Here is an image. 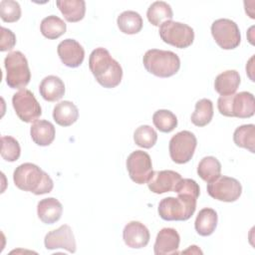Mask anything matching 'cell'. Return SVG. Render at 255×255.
Instances as JSON below:
<instances>
[{"instance_id": "9c48e42d", "label": "cell", "mask_w": 255, "mask_h": 255, "mask_svg": "<svg viewBox=\"0 0 255 255\" xmlns=\"http://www.w3.org/2000/svg\"><path fill=\"white\" fill-rule=\"evenodd\" d=\"M211 34L217 45L224 50H232L239 46L241 35L237 24L226 18L217 19L211 25Z\"/></svg>"}, {"instance_id": "5b68a950", "label": "cell", "mask_w": 255, "mask_h": 255, "mask_svg": "<svg viewBox=\"0 0 255 255\" xmlns=\"http://www.w3.org/2000/svg\"><path fill=\"white\" fill-rule=\"evenodd\" d=\"M217 108L219 113L225 117L251 118L255 113L254 96L249 92L221 96L217 101Z\"/></svg>"}, {"instance_id": "4316f807", "label": "cell", "mask_w": 255, "mask_h": 255, "mask_svg": "<svg viewBox=\"0 0 255 255\" xmlns=\"http://www.w3.org/2000/svg\"><path fill=\"white\" fill-rule=\"evenodd\" d=\"M197 173L201 179L209 183L221 175V163L214 156H205L198 163Z\"/></svg>"}, {"instance_id": "e0dca14e", "label": "cell", "mask_w": 255, "mask_h": 255, "mask_svg": "<svg viewBox=\"0 0 255 255\" xmlns=\"http://www.w3.org/2000/svg\"><path fill=\"white\" fill-rule=\"evenodd\" d=\"M180 237L173 228H162L156 235L153 246L155 255L178 254Z\"/></svg>"}, {"instance_id": "3957f363", "label": "cell", "mask_w": 255, "mask_h": 255, "mask_svg": "<svg viewBox=\"0 0 255 255\" xmlns=\"http://www.w3.org/2000/svg\"><path fill=\"white\" fill-rule=\"evenodd\" d=\"M197 197L178 193L177 197H165L158 204V214L166 221H185L188 220L196 209Z\"/></svg>"}, {"instance_id": "4fadbf2b", "label": "cell", "mask_w": 255, "mask_h": 255, "mask_svg": "<svg viewBox=\"0 0 255 255\" xmlns=\"http://www.w3.org/2000/svg\"><path fill=\"white\" fill-rule=\"evenodd\" d=\"M45 247L48 250L65 249L71 253L76 252V240L72 228L67 225H61L59 228L48 232L44 239Z\"/></svg>"}, {"instance_id": "6da1fadb", "label": "cell", "mask_w": 255, "mask_h": 255, "mask_svg": "<svg viewBox=\"0 0 255 255\" xmlns=\"http://www.w3.org/2000/svg\"><path fill=\"white\" fill-rule=\"evenodd\" d=\"M89 68L96 81L104 88H115L122 81V66L105 48L93 50L89 58Z\"/></svg>"}, {"instance_id": "44dd1931", "label": "cell", "mask_w": 255, "mask_h": 255, "mask_svg": "<svg viewBox=\"0 0 255 255\" xmlns=\"http://www.w3.org/2000/svg\"><path fill=\"white\" fill-rule=\"evenodd\" d=\"M239 73L235 70H227L220 73L214 81V89L220 96L233 95L240 85Z\"/></svg>"}, {"instance_id": "8992f818", "label": "cell", "mask_w": 255, "mask_h": 255, "mask_svg": "<svg viewBox=\"0 0 255 255\" xmlns=\"http://www.w3.org/2000/svg\"><path fill=\"white\" fill-rule=\"evenodd\" d=\"M4 65L6 69V83L11 89H24L31 80L28 61L20 51L9 53Z\"/></svg>"}, {"instance_id": "f1b7e54d", "label": "cell", "mask_w": 255, "mask_h": 255, "mask_svg": "<svg viewBox=\"0 0 255 255\" xmlns=\"http://www.w3.org/2000/svg\"><path fill=\"white\" fill-rule=\"evenodd\" d=\"M213 117V104L209 99H201L195 104V110L191 115V122L196 127H205Z\"/></svg>"}, {"instance_id": "603a6c76", "label": "cell", "mask_w": 255, "mask_h": 255, "mask_svg": "<svg viewBox=\"0 0 255 255\" xmlns=\"http://www.w3.org/2000/svg\"><path fill=\"white\" fill-rule=\"evenodd\" d=\"M218 216L216 211L212 208L206 207L198 212L194 222V228L199 235L209 236L215 231Z\"/></svg>"}, {"instance_id": "d4e9b609", "label": "cell", "mask_w": 255, "mask_h": 255, "mask_svg": "<svg viewBox=\"0 0 255 255\" xmlns=\"http://www.w3.org/2000/svg\"><path fill=\"white\" fill-rule=\"evenodd\" d=\"M117 24L119 29L128 35L138 33L142 29L143 21L141 16L135 11H125L118 16Z\"/></svg>"}, {"instance_id": "2e32d148", "label": "cell", "mask_w": 255, "mask_h": 255, "mask_svg": "<svg viewBox=\"0 0 255 255\" xmlns=\"http://www.w3.org/2000/svg\"><path fill=\"white\" fill-rule=\"evenodd\" d=\"M123 238L128 247L140 249L148 244L150 234L146 226L141 222L130 221L123 230Z\"/></svg>"}, {"instance_id": "d590c367", "label": "cell", "mask_w": 255, "mask_h": 255, "mask_svg": "<svg viewBox=\"0 0 255 255\" xmlns=\"http://www.w3.org/2000/svg\"><path fill=\"white\" fill-rule=\"evenodd\" d=\"M16 44V36L15 34L5 27H1V44L0 50L2 52L10 51L14 48Z\"/></svg>"}, {"instance_id": "5bb4252c", "label": "cell", "mask_w": 255, "mask_h": 255, "mask_svg": "<svg viewBox=\"0 0 255 255\" xmlns=\"http://www.w3.org/2000/svg\"><path fill=\"white\" fill-rule=\"evenodd\" d=\"M57 52L62 63L70 68L79 67L85 58V50L82 45L78 41L71 38L60 42Z\"/></svg>"}, {"instance_id": "836d02e7", "label": "cell", "mask_w": 255, "mask_h": 255, "mask_svg": "<svg viewBox=\"0 0 255 255\" xmlns=\"http://www.w3.org/2000/svg\"><path fill=\"white\" fill-rule=\"evenodd\" d=\"M0 16L4 22L13 23L21 17V7L13 0H2L0 2Z\"/></svg>"}, {"instance_id": "8fae6325", "label": "cell", "mask_w": 255, "mask_h": 255, "mask_svg": "<svg viewBox=\"0 0 255 255\" xmlns=\"http://www.w3.org/2000/svg\"><path fill=\"white\" fill-rule=\"evenodd\" d=\"M207 192L216 200L234 202L240 197L242 193V186L237 179L220 175L215 180L207 184Z\"/></svg>"}, {"instance_id": "1f68e13d", "label": "cell", "mask_w": 255, "mask_h": 255, "mask_svg": "<svg viewBox=\"0 0 255 255\" xmlns=\"http://www.w3.org/2000/svg\"><path fill=\"white\" fill-rule=\"evenodd\" d=\"M133 140L135 144L142 148H150L156 143L157 133L150 126L143 125L134 130Z\"/></svg>"}, {"instance_id": "ba28073f", "label": "cell", "mask_w": 255, "mask_h": 255, "mask_svg": "<svg viewBox=\"0 0 255 255\" xmlns=\"http://www.w3.org/2000/svg\"><path fill=\"white\" fill-rule=\"evenodd\" d=\"M196 145V136L189 130H181L175 133L169 140L170 158L178 164L186 163L192 158Z\"/></svg>"}, {"instance_id": "d6986e66", "label": "cell", "mask_w": 255, "mask_h": 255, "mask_svg": "<svg viewBox=\"0 0 255 255\" xmlns=\"http://www.w3.org/2000/svg\"><path fill=\"white\" fill-rule=\"evenodd\" d=\"M39 92L45 101L56 102L64 96L65 84L57 76H47L40 83Z\"/></svg>"}, {"instance_id": "d6a6232c", "label": "cell", "mask_w": 255, "mask_h": 255, "mask_svg": "<svg viewBox=\"0 0 255 255\" xmlns=\"http://www.w3.org/2000/svg\"><path fill=\"white\" fill-rule=\"evenodd\" d=\"M21 154V147L18 140L10 135L1 137V156L6 161H16Z\"/></svg>"}, {"instance_id": "7402d4cb", "label": "cell", "mask_w": 255, "mask_h": 255, "mask_svg": "<svg viewBox=\"0 0 255 255\" xmlns=\"http://www.w3.org/2000/svg\"><path fill=\"white\" fill-rule=\"evenodd\" d=\"M79 111L77 106L70 101L57 104L53 110V119L61 127H70L77 122Z\"/></svg>"}, {"instance_id": "e575fe53", "label": "cell", "mask_w": 255, "mask_h": 255, "mask_svg": "<svg viewBox=\"0 0 255 255\" xmlns=\"http://www.w3.org/2000/svg\"><path fill=\"white\" fill-rule=\"evenodd\" d=\"M173 191L176 192L177 194L178 193L190 194V195H193L197 198L200 194V188H199L198 183L195 180L191 179V178H181L177 182Z\"/></svg>"}, {"instance_id": "83f0119b", "label": "cell", "mask_w": 255, "mask_h": 255, "mask_svg": "<svg viewBox=\"0 0 255 255\" xmlns=\"http://www.w3.org/2000/svg\"><path fill=\"white\" fill-rule=\"evenodd\" d=\"M40 29L44 37L54 40V39H58L59 37H61L63 34L66 33L67 25L58 16L50 15L42 20Z\"/></svg>"}, {"instance_id": "277c9868", "label": "cell", "mask_w": 255, "mask_h": 255, "mask_svg": "<svg viewBox=\"0 0 255 255\" xmlns=\"http://www.w3.org/2000/svg\"><path fill=\"white\" fill-rule=\"evenodd\" d=\"M145 70L159 78H168L175 75L180 68L179 57L171 52L158 49H150L142 58Z\"/></svg>"}, {"instance_id": "ffe728a7", "label": "cell", "mask_w": 255, "mask_h": 255, "mask_svg": "<svg viewBox=\"0 0 255 255\" xmlns=\"http://www.w3.org/2000/svg\"><path fill=\"white\" fill-rule=\"evenodd\" d=\"M30 134L33 141L40 146H47L55 139V127L46 120L34 122L30 128Z\"/></svg>"}, {"instance_id": "9a60e30c", "label": "cell", "mask_w": 255, "mask_h": 255, "mask_svg": "<svg viewBox=\"0 0 255 255\" xmlns=\"http://www.w3.org/2000/svg\"><path fill=\"white\" fill-rule=\"evenodd\" d=\"M181 175L173 170H157L152 171L147 180L148 189L156 194L173 191L177 182L181 179Z\"/></svg>"}, {"instance_id": "52a82bcc", "label": "cell", "mask_w": 255, "mask_h": 255, "mask_svg": "<svg viewBox=\"0 0 255 255\" xmlns=\"http://www.w3.org/2000/svg\"><path fill=\"white\" fill-rule=\"evenodd\" d=\"M161 40L173 47L184 49L189 47L194 40V31L187 24L176 21H165L159 26Z\"/></svg>"}, {"instance_id": "f546056e", "label": "cell", "mask_w": 255, "mask_h": 255, "mask_svg": "<svg viewBox=\"0 0 255 255\" xmlns=\"http://www.w3.org/2000/svg\"><path fill=\"white\" fill-rule=\"evenodd\" d=\"M233 140L237 146L246 148L253 153L255 151V126L250 124L238 127L234 130Z\"/></svg>"}, {"instance_id": "30bf717a", "label": "cell", "mask_w": 255, "mask_h": 255, "mask_svg": "<svg viewBox=\"0 0 255 255\" xmlns=\"http://www.w3.org/2000/svg\"><path fill=\"white\" fill-rule=\"evenodd\" d=\"M12 105L16 115L22 122H36L42 115L40 104L34 94L27 89H22L13 95Z\"/></svg>"}, {"instance_id": "7c38bea8", "label": "cell", "mask_w": 255, "mask_h": 255, "mask_svg": "<svg viewBox=\"0 0 255 255\" xmlns=\"http://www.w3.org/2000/svg\"><path fill=\"white\" fill-rule=\"evenodd\" d=\"M127 169L133 182L137 184L146 183L153 171L149 154L143 150L132 151L128 156Z\"/></svg>"}, {"instance_id": "ac0fdd59", "label": "cell", "mask_w": 255, "mask_h": 255, "mask_svg": "<svg viewBox=\"0 0 255 255\" xmlns=\"http://www.w3.org/2000/svg\"><path fill=\"white\" fill-rule=\"evenodd\" d=\"M62 213L63 205L54 197L44 198L38 202L37 214L39 219L45 224H54L61 218Z\"/></svg>"}, {"instance_id": "4dcf8cb0", "label": "cell", "mask_w": 255, "mask_h": 255, "mask_svg": "<svg viewBox=\"0 0 255 255\" xmlns=\"http://www.w3.org/2000/svg\"><path fill=\"white\" fill-rule=\"evenodd\" d=\"M152 123L159 131L170 132L177 127V118L168 110H158L152 116Z\"/></svg>"}, {"instance_id": "484cf974", "label": "cell", "mask_w": 255, "mask_h": 255, "mask_svg": "<svg viewBox=\"0 0 255 255\" xmlns=\"http://www.w3.org/2000/svg\"><path fill=\"white\" fill-rule=\"evenodd\" d=\"M147 20L153 26H160L165 21L173 17V12L169 4L164 1H155L151 3L146 12Z\"/></svg>"}, {"instance_id": "7a4b0ae2", "label": "cell", "mask_w": 255, "mask_h": 255, "mask_svg": "<svg viewBox=\"0 0 255 255\" xmlns=\"http://www.w3.org/2000/svg\"><path fill=\"white\" fill-rule=\"evenodd\" d=\"M13 180L19 189L36 195L49 193L54 187L53 180L48 173L31 162H25L16 167Z\"/></svg>"}, {"instance_id": "cb8c5ba5", "label": "cell", "mask_w": 255, "mask_h": 255, "mask_svg": "<svg viewBox=\"0 0 255 255\" xmlns=\"http://www.w3.org/2000/svg\"><path fill=\"white\" fill-rule=\"evenodd\" d=\"M56 4L68 22H79L85 16L86 2L84 0H59Z\"/></svg>"}]
</instances>
